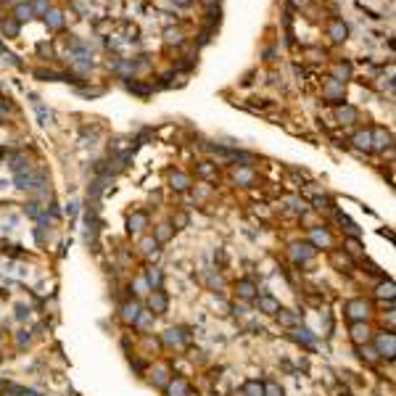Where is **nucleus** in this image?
<instances>
[{
    "instance_id": "f257e3e1",
    "label": "nucleus",
    "mask_w": 396,
    "mask_h": 396,
    "mask_svg": "<svg viewBox=\"0 0 396 396\" xmlns=\"http://www.w3.org/2000/svg\"><path fill=\"white\" fill-rule=\"evenodd\" d=\"M343 314L352 322H367L370 314H373V304H370L367 298H352V301H346V307H343Z\"/></svg>"
},
{
    "instance_id": "9d476101",
    "label": "nucleus",
    "mask_w": 396,
    "mask_h": 396,
    "mask_svg": "<svg viewBox=\"0 0 396 396\" xmlns=\"http://www.w3.org/2000/svg\"><path fill=\"white\" fill-rule=\"evenodd\" d=\"M370 140H373V148H378V151H383V148H391V132L383 127H375L373 132H370Z\"/></svg>"
},
{
    "instance_id": "a211bd4d",
    "label": "nucleus",
    "mask_w": 396,
    "mask_h": 396,
    "mask_svg": "<svg viewBox=\"0 0 396 396\" xmlns=\"http://www.w3.org/2000/svg\"><path fill=\"white\" fill-rule=\"evenodd\" d=\"M343 246H346L343 251H346L349 256H362V254H365V249H362V241H359V238H346V241H343Z\"/></svg>"
},
{
    "instance_id": "bb28decb",
    "label": "nucleus",
    "mask_w": 396,
    "mask_h": 396,
    "mask_svg": "<svg viewBox=\"0 0 396 396\" xmlns=\"http://www.w3.org/2000/svg\"><path fill=\"white\" fill-rule=\"evenodd\" d=\"M159 241H156V238H146V241L140 243V251L143 254H156V251H159Z\"/></svg>"
},
{
    "instance_id": "1a4fd4ad",
    "label": "nucleus",
    "mask_w": 396,
    "mask_h": 396,
    "mask_svg": "<svg viewBox=\"0 0 396 396\" xmlns=\"http://www.w3.org/2000/svg\"><path fill=\"white\" fill-rule=\"evenodd\" d=\"M256 307H259V312H264V314H277V312L283 309L280 301H277L275 296H270V293L256 296Z\"/></svg>"
},
{
    "instance_id": "f3484780",
    "label": "nucleus",
    "mask_w": 396,
    "mask_h": 396,
    "mask_svg": "<svg viewBox=\"0 0 396 396\" xmlns=\"http://www.w3.org/2000/svg\"><path fill=\"white\" fill-rule=\"evenodd\" d=\"M146 280H148V285H151V291H156V288H161V283H164V275H161L159 267H148Z\"/></svg>"
},
{
    "instance_id": "6e6552de",
    "label": "nucleus",
    "mask_w": 396,
    "mask_h": 396,
    "mask_svg": "<svg viewBox=\"0 0 396 396\" xmlns=\"http://www.w3.org/2000/svg\"><path fill=\"white\" fill-rule=\"evenodd\" d=\"M235 293L238 298H243V301H254V298L259 296V288L254 280H238L235 283Z\"/></svg>"
},
{
    "instance_id": "f03ea898",
    "label": "nucleus",
    "mask_w": 396,
    "mask_h": 396,
    "mask_svg": "<svg viewBox=\"0 0 396 396\" xmlns=\"http://www.w3.org/2000/svg\"><path fill=\"white\" fill-rule=\"evenodd\" d=\"M373 338H375V352H378L380 359L394 362V356H396V335H394V330L378 333V335H373Z\"/></svg>"
},
{
    "instance_id": "5701e85b",
    "label": "nucleus",
    "mask_w": 396,
    "mask_h": 396,
    "mask_svg": "<svg viewBox=\"0 0 396 396\" xmlns=\"http://www.w3.org/2000/svg\"><path fill=\"white\" fill-rule=\"evenodd\" d=\"M172 235H174V227L164 222V225H159V227H156V235H153V238H156L159 243H167Z\"/></svg>"
},
{
    "instance_id": "aec40b11",
    "label": "nucleus",
    "mask_w": 396,
    "mask_h": 396,
    "mask_svg": "<svg viewBox=\"0 0 396 396\" xmlns=\"http://www.w3.org/2000/svg\"><path fill=\"white\" fill-rule=\"evenodd\" d=\"M354 146L359 148V151H373V140H370V129H365V132H356V135H354Z\"/></svg>"
},
{
    "instance_id": "393cba45",
    "label": "nucleus",
    "mask_w": 396,
    "mask_h": 396,
    "mask_svg": "<svg viewBox=\"0 0 396 396\" xmlns=\"http://www.w3.org/2000/svg\"><path fill=\"white\" fill-rule=\"evenodd\" d=\"M333 264H335V267H343L341 272H349V270H352V259H349V254H346V251H343V254H341V251H335V254H333Z\"/></svg>"
},
{
    "instance_id": "b1692460",
    "label": "nucleus",
    "mask_w": 396,
    "mask_h": 396,
    "mask_svg": "<svg viewBox=\"0 0 396 396\" xmlns=\"http://www.w3.org/2000/svg\"><path fill=\"white\" fill-rule=\"evenodd\" d=\"M262 388H264V396H285V388H283L277 380H267V383H262Z\"/></svg>"
},
{
    "instance_id": "a878e982",
    "label": "nucleus",
    "mask_w": 396,
    "mask_h": 396,
    "mask_svg": "<svg viewBox=\"0 0 396 396\" xmlns=\"http://www.w3.org/2000/svg\"><path fill=\"white\" fill-rule=\"evenodd\" d=\"M135 325H138L140 330L151 328V325H153V312H146V309H143V312H140V317H138V322H135Z\"/></svg>"
},
{
    "instance_id": "dca6fc26",
    "label": "nucleus",
    "mask_w": 396,
    "mask_h": 396,
    "mask_svg": "<svg viewBox=\"0 0 396 396\" xmlns=\"http://www.w3.org/2000/svg\"><path fill=\"white\" fill-rule=\"evenodd\" d=\"M394 293H396L394 280H383V283H378V288H375V296H378V298H388V301H391Z\"/></svg>"
},
{
    "instance_id": "4be33fe9",
    "label": "nucleus",
    "mask_w": 396,
    "mask_h": 396,
    "mask_svg": "<svg viewBox=\"0 0 396 396\" xmlns=\"http://www.w3.org/2000/svg\"><path fill=\"white\" fill-rule=\"evenodd\" d=\"M356 349H359V356L365 362H370V365H375V362L380 359L378 352H375V346H370V343H365V346H356Z\"/></svg>"
},
{
    "instance_id": "2eb2a0df",
    "label": "nucleus",
    "mask_w": 396,
    "mask_h": 396,
    "mask_svg": "<svg viewBox=\"0 0 396 396\" xmlns=\"http://www.w3.org/2000/svg\"><path fill=\"white\" fill-rule=\"evenodd\" d=\"M277 320H280V325H285V328H296L298 325V312H291V309H280L277 312Z\"/></svg>"
},
{
    "instance_id": "cd10ccee",
    "label": "nucleus",
    "mask_w": 396,
    "mask_h": 396,
    "mask_svg": "<svg viewBox=\"0 0 396 396\" xmlns=\"http://www.w3.org/2000/svg\"><path fill=\"white\" fill-rule=\"evenodd\" d=\"M172 188H177V190H185V188H190V180L185 177V174H172Z\"/></svg>"
},
{
    "instance_id": "7c9ffc66",
    "label": "nucleus",
    "mask_w": 396,
    "mask_h": 396,
    "mask_svg": "<svg viewBox=\"0 0 396 396\" xmlns=\"http://www.w3.org/2000/svg\"><path fill=\"white\" fill-rule=\"evenodd\" d=\"M177 3H188V0H177Z\"/></svg>"
},
{
    "instance_id": "20e7f679",
    "label": "nucleus",
    "mask_w": 396,
    "mask_h": 396,
    "mask_svg": "<svg viewBox=\"0 0 396 396\" xmlns=\"http://www.w3.org/2000/svg\"><path fill=\"white\" fill-rule=\"evenodd\" d=\"M349 338H352L354 346H365V343L373 341V328L367 322H352L349 328Z\"/></svg>"
},
{
    "instance_id": "9b49d317",
    "label": "nucleus",
    "mask_w": 396,
    "mask_h": 396,
    "mask_svg": "<svg viewBox=\"0 0 396 396\" xmlns=\"http://www.w3.org/2000/svg\"><path fill=\"white\" fill-rule=\"evenodd\" d=\"M185 341H188V333H185V328H169L164 333V343L167 346H185Z\"/></svg>"
},
{
    "instance_id": "412c9836",
    "label": "nucleus",
    "mask_w": 396,
    "mask_h": 396,
    "mask_svg": "<svg viewBox=\"0 0 396 396\" xmlns=\"http://www.w3.org/2000/svg\"><path fill=\"white\" fill-rule=\"evenodd\" d=\"M241 394L243 396H264V388H262V383H259V380H246Z\"/></svg>"
},
{
    "instance_id": "7ed1b4c3",
    "label": "nucleus",
    "mask_w": 396,
    "mask_h": 396,
    "mask_svg": "<svg viewBox=\"0 0 396 396\" xmlns=\"http://www.w3.org/2000/svg\"><path fill=\"white\" fill-rule=\"evenodd\" d=\"M288 254H291V259H293L296 264H304V262H309V259L317 254V249L309 241H296V243H291Z\"/></svg>"
},
{
    "instance_id": "39448f33",
    "label": "nucleus",
    "mask_w": 396,
    "mask_h": 396,
    "mask_svg": "<svg viewBox=\"0 0 396 396\" xmlns=\"http://www.w3.org/2000/svg\"><path fill=\"white\" fill-rule=\"evenodd\" d=\"M140 312H143V304L140 301H125L119 307L122 325H135V322H138V317H140Z\"/></svg>"
},
{
    "instance_id": "ddd939ff",
    "label": "nucleus",
    "mask_w": 396,
    "mask_h": 396,
    "mask_svg": "<svg viewBox=\"0 0 396 396\" xmlns=\"http://www.w3.org/2000/svg\"><path fill=\"white\" fill-rule=\"evenodd\" d=\"M291 338L298 341V343H304L307 349L314 346V333H312V330H307V328H293V330H291Z\"/></svg>"
},
{
    "instance_id": "4468645a",
    "label": "nucleus",
    "mask_w": 396,
    "mask_h": 396,
    "mask_svg": "<svg viewBox=\"0 0 396 396\" xmlns=\"http://www.w3.org/2000/svg\"><path fill=\"white\" fill-rule=\"evenodd\" d=\"M146 225H148V214H146V211H135L132 217L127 219L129 232H140V230H146Z\"/></svg>"
},
{
    "instance_id": "6ab92c4d",
    "label": "nucleus",
    "mask_w": 396,
    "mask_h": 396,
    "mask_svg": "<svg viewBox=\"0 0 396 396\" xmlns=\"http://www.w3.org/2000/svg\"><path fill=\"white\" fill-rule=\"evenodd\" d=\"M167 373H169V370H167L164 365L156 367L153 373H151V383H153V386H161V388H164L167 383H169V375H167Z\"/></svg>"
},
{
    "instance_id": "0eeeda50",
    "label": "nucleus",
    "mask_w": 396,
    "mask_h": 396,
    "mask_svg": "<svg viewBox=\"0 0 396 396\" xmlns=\"http://www.w3.org/2000/svg\"><path fill=\"white\" fill-rule=\"evenodd\" d=\"M164 391H167V396H190V383L185 378H169Z\"/></svg>"
},
{
    "instance_id": "423d86ee",
    "label": "nucleus",
    "mask_w": 396,
    "mask_h": 396,
    "mask_svg": "<svg viewBox=\"0 0 396 396\" xmlns=\"http://www.w3.org/2000/svg\"><path fill=\"white\" fill-rule=\"evenodd\" d=\"M167 307H169V296H167L161 288L151 291V296H148V309H151L153 314H164Z\"/></svg>"
},
{
    "instance_id": "f8f14e48",
    "label": "nucleus",
    "mask_w": 396,
    "mask_h": 396,
    "mask_svg": "<svg viewBox=\"0 0 396 396\" xmlns=\"http://www.w3.org/2000/svg\"><path fill=\"white\" fill-rule=\"evenodd\" d=\"M312 246H322V249H330L333 246V238H330V232L325 230V227H312V241H309Z\"/></svg>"
},
{
    "instance_id": "c85d7f7f",
    "label": "nucleus",
    "mask_w": 396,
    "mask_h": 396,
    "mask_svg": "<svg viewBox=\"0 0 396 396\" xmlns=\"http://www.w3.org/2000/svg\"><path fill=\"white\" fill-rule=\"evenodd\" d=\"M338 116H341L343 125H352V122L356 119V111H354L352 106H346V108H341V111H338Z\"/></svg>"
},
{
    "instance_id": "c756f323",
    "label": "nucleus",
    "mask_w": 396,
    "mask_h": 396,
    "mask_svg": "<svg viewBox=\"0 0 396 396\" xmlns=\"http://www.w3.org/2000/svg\"><path fill=\"white\" fill-rule=\"evenodd\" d=\"M27 314H29V309H27V307H19V312H16V317H19V320H24Z\"/></svg>"
}]
</instances>
